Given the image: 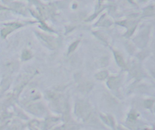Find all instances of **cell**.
<instances>
[{
	"label": "cell",
	"instance_id": "obj_7",
	"mask_svg": "<svg viewBox=\"0 0 155 130\" xmlns=\"http://www.w3.org/2000/svg\"><path fill=\"white\" fill-rule=\"evenodd\" d=\"M152 104H153V101H146L144 102V105L147 108H150L152 105Z\"/></svg>",
	"mask_w": 155,
	"mask_h": 130
},
{
	"label": "cell",
	"instance_id": "obj_3",
	"mask_svg": "<svg viewBox=\"0 0 155 130\" xmlns=\"http://www.w3.org/2000/svg\"><path fill=\"white\" fill-rule=\"evenodd\" d=\"M19 27V26H16L15 24V25L13 26V27H7V28H5V29L2 30V34L3 37H6V35H7L8 33H9L11 31V30H13V29H15V27Z\"/></svg>",
	"mask_w": 155,
	"mask_h": 130
},
{
	"label": "cell",
	"instance_id": "obj_5",
	"mask_svg": "<svg viewBox=\"0 0 155 130\" xmlns=\"http://www.w3.org/2000/svg\"><path fill=\"white\" fill-rule=\"evenodd\" d=\"M30 57L31 54L30 52L28 51H25L24 53L22 54V58L24 59V60H27V59H29Z\"/></svg>",
	"mask_w": 155,
	"mask_h": 130
},
{
	"label": "cell",
	"instance_id": "obj_8",
	"mask_svg": "<svg viewBox=\"0 0 155 130\" xmlns=\"http://www.w3.org/2000/svg\"><path fill=\"white\" fill-rule=\"evenodd\" d=\"M144 130H149V129H144Z\"/></svg>",
	"mask_w": 155,
	"mask_h": 130
},
{
	"label": "cell",
	"instance_id": "obj_6",
	"mask_svg": "<svg viewBox=\"0 0 155 130\" xmlns=\"http://www.w3.org/2000/svg\"><path fill=\"white\" fill-rule=\"evenodd\" d=\"M78 42H75L74 43H73V44L70 46V49H69V51H73V50L77 48V44H78Z\"/></svg>",
	"mask_w": 155,
	"mask_h": 130
},
{
	"label": "cell",
	"instance_id": "obj_4",
	"mask_svg": "<svg viewBox=\"0 0 155 130\" xmlns=\"http://www.w3.org/2000/svg\"><path fill=\"white\" fill-rule=\"evenodd\" d=\"M107 76H108V73H107L106 71H103V72H101V73H98V74L96 75V77L99 79H105Z\"/></svg>",
	"mask_w": 155,
	"mask_h": 130
},
{
	"label": "cell",
	"instance_id": "obj_2",
	"mask_svg": "<svg viewBox=\"0 0 155 130\" xmlns=\"http://www.w3.org/2000/svg\"><path fill=\"white\" fill-rule=\"evenodd\" d=\"M115 58L117 59V61L118 63V64L121 67H125V63H124V60L123 57L120 55L117 52H115Z\"/></svg>",
	"mask_w": 155,
	"mask_h": 130
},
{
	"label": "cell",
	"instance_id": "obj_1",
	"mask_svg": "<svg viewBox=\"0 0 155 130\" xmlns=\"http://www.w3.org/2000/svg\"><path fill=\"white\" fill-rule=\"evenodd\" d=\"M119 83V79L117 78H111L108 81V86H110V88L111 89H115L118 86Z\"/></svg>",
	"mask_w": 155,
	"mask_h": 130
}]
</instances>
